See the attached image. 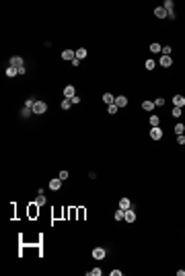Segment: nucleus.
<instances>
[{
    "label": "nucleus",
    "mask_w": 185,
    "mask_h": 276,
    "mask_svg": "<svg viewBox=\"0 0 185 276\" xmlns=\"http://www.w3.org/2000/svg\"><path fill=\"white\" fill-rule=\"evenodd\" d=\"M47 111V103L45 101H35V105H33V114L35 115H41V114H45Z\"/></svg>",
    "instance_id": "f257e3e1"
},
{
    "label": "nucleus",
    "mask_w": 185,
    "mask_h": 276,
    "mask_svg": "<svg viewBox=\"0 0 185 276\" xmlns=\"http://www.w3.org/2000/svg\"><path fill=\"white\" fill-rule=\"evenodd\" d=\"M60 188H62V179H60V177H52V179H49V190H52V192H58Z\"/></svg>",
    "instance_id": "f03ea898"
},
{
    "label": "nucleus",
    "mask_w": 185,
    "mask_h": 276,
    "mask_svg": "<svg viewBox=\"0 0 185 276\" xmlns=\"http://www.w3.org/2000/svg\"><path fill=\"white\" fill-rule=\"evenodd\" d=\"M162 134H165V132L161 130V126L150 128V138H152V140H161V138H162Z\"/></svg>",
    "instance_id": "7ed1b4c3"
},
{
    "label": "nucleus",
    "mask_w": 185,
    "mask_h": 276,
    "mask_svg": "<svg viewBox=\"0 0 185 276\" xmlns=\"http://www.w3.org/2000/svg\"><path fill=\"white\" fill-rule=\"evenodd\" d=\"M11 66H12V68H23V66H25L23 58H21V56H12L11 58Z\"/></svg>",
    "instance_id": "20e7f679"
},
{
    "label": "nucleus",
    "mask_w": 185,
    "mask_h": 276,
    "mask_svg": "<svg viewBox=\"0 0 185 276\" xmlns=\"http://www.w3.org/2000/svg\"><path fill=\"white\" fill-rule=\"evenodd\" d=\"M158 62H161L162 68H171V66H173V58H171V56H161Z\"/></svg>",
    "instance_id": "39448f33"
},
{
    "label": "nucleus",
    "mask_w": 185,
    "mask_h": 276,
    "mask_svg": "<svg viewBox=\"0 0 185 276\" xmlns=\"http://www.w3.org/2000/svg\"><path fill=\"white\" fill-rule=\"evenodd\" d=\"M105 255H107V252H105L103 247H95V249H92V258H95V260H103Z\"/></svg>",
    "instance_id": "423d86ee"
},
{
    "label": "nucleus",
    "mask_w": 185,
    "mask_h": 276,
    "mask_svg": "<svg viewBox=\"0 0 185 276\" xmlns=\"http://www.w3.org/2000/svg\"><path fill=\"white\" fill-rule=\"evenodd\" d=\"M74 58H76V52H74V50H64V52H62V60H68V62H72Z\"/></svg>",
    "instance_id": "0eeeda50"
},
{
    "label": "nucleus",
    "mask_w": 185,
    "mask_h": 276,
    "mask_svg": "<svg viewBox=\"0 0 185 276\" xmlns=\"http://www.w3.org/2000/svg\"><path fill=\"white\" fill-rule=\"evenodd\" d=\"M64 97H66V99H72V97H76V89H74L72 85L64 87Z\"/></svg>",
    "instance_id": "6e6552de"
},
{
    "label": "nucleus",
    "mask_w": 185,
    "mask_h": 276,
    "mask_svg": "<svg viewBox=\"0 0 185 276\" xmlns=\"http://www.w3.org/2000/svg\"><path fill=\"white\" fill-rule=\"evenodd\" d=\"M173 105L175 107H185V97L183 95H175L173 97Z\"/></svg>",
    "instance_id": "1a4fd4ad"
},
{
    "label": "nucleus",
    "mask_w": 185,
    "mask_h": 276,
    "mask_svg": "<svg viewBox=\"0 0 185 276\" xmlns=\"http://www.w3.org/2000/svg\"><path fill=\"white\" fill-rule=\"evenodd\" d=\"M124 220H126V223H134V220H136V212H134L132 208H127V210H126V217H124Z\"/></svg>",
    "instance_id": "9d476101"
},
{
    "label": "nucleus",
    "mask_w": 185,
    "mask_h": 276,
    "mask_svg": "<svg viewBox=\"0 0 185 276\" xmlns=\"http://www.w3.org/2000/svg\"><path fill=\"white\" fill-rule=\"evenodd\" d=\"M115 105H117V107H126V105H127V97H126V95H117V97H115Z\"/></svg>",
    "instance_id": "9b49d317"
},
{
    "label": "nucleus",
    "mask_w": 185,
    "mask_h": 276,
    "mask_svg": "<svg viewBox=\"0 0 185 276\" xmlns=\"http://www.w3.org/2000/svg\"><path fill=\"white\" fill-rule=\"evenodd\" d=\"M154 17H156V19H165V17H167V11H165L162 6H156V8H154Z\"/></svg>",
    "instance_id": "f8f14e48"
},
{
    "label": "nucleus",
    "mask_w": 185,
    "mask_h": 276,
    "mask_svg": "<svg viewBox=\"0 0 185 276\" xmlns=\"http://www.w3.org/2000/svg\"><path fill=\"white\" fill-rule=\"evenodd\" d=\"M31 114H33V109H31V107H21V117H25V120H27V117H31Z\"/></svg>",
    "instance_id": "ddd939ff"
},
{
    "label": "nucleus",
    "mask_w": 185,
    "mask_h": 276,
    "mask_svg": "<svg viewBox=\"0 0 185 276\" xmlns=\"http://www.w3.org/2000/svg\"><path fill=\"white\" fill-rule=\"evenodd\" d=\"M148 122H150V128L161 126V117H158V115H150V120H148Z\"/></svg>",
    "instance_id": "4468645a"
},
{
    "label": "nucleus",
    "mask_w": 185,
    "mask_h": 276,
    "mask_svg": "<svg viewBox=\"0 0 185 276\" xmlns=\"http://www.w3.org/2000/svg\"><path fill=\"white\" fill-rule=\"evenodd\" d=\"M86 56H89V54H86V47L76 50V58H78V60H86Z\"/></svg>",
    "instance_id": "2eb2a0df"
},
{
    "label": "nucleus",
    "mask_w": 185,
    "mask_h": 276,
    "mask_svg": "<svg viewBox=\"0 0 185 276\" xmlns=\"http://www.w3.org/2000/svg\"><path fill=\"white\" fill-rule=\"evenodd\" d=\"M130 206H132V204H130V198H121V200H119V208H121V210H127Z\"/></svg>",
    "instance_id": "dca6fc26"
},
{
    "label": "nucleus",
    "mask_w": 185,
    "mask_h": 276,
    "mask_svg": "<svg viewBox=\"0 0 185 276\" xmlns=\"http://www.w3.org/2000/svg\"><path fill=\"white\" fill-rule=\"evenodd\" d=\"M103 101H105L107 105H111V103H115V97H113L111 93H105V95H103Z\"/></svg>",
    "instance_id": "f3484780"
},
{
    "label": "nucleus",
    "mask_w": 185,
    "mask_h": 276,
    "mask_svg": "<svg viewBox=\"0 0 185 276\" xmlns=\"http://www.w3.org/2000/svg\"><path fill=\"white\" fill-rule=\"evenodd\" d=\"M47 200H45V194H37V198H35V204L37 206H43Z\"/></svg>",
    "instance_id": "a211bd4d"
},
{
    "label": "nucleus",
    "mask_w": 185,
    "mask_h": 276,
    "mask_svg": "<svg viewBox=\"0 0 185 276\" xmlns=\"http://www.w3.org/2000/svg\"><path fill=\"white\" fill-rule=\"evenodd\" d=\"M173 6H175V2H173V0H165V4H162V8H165L167 12H171V11H173Z\"/></svg>",
    "instance_id": "6ab92c4d"
},
{
    "label": "nucleus",
    "mask_w": 185,
    "mask_h": 276,
    "mask_svg": "<svg viewBox=\"0 0 185 276\" xmlns=\"http://www.w3.org/2000/svg\"><path fill=\"white\" fill-rule=\"evenodd\" d=\"M17 74H19V68H12V66H8V68H6V76H8V79L17 76Z\"/></svg>",
    "instance_id": "aec40b11"
},
{
    "label": "nucleus",
    "mask_w": 185,
    "mask_h": 276,
    "mask_svg": "<svg viewBox=\"0 0 185 276\" xmlns=\"http://www.w3.org/2000/svg\"><path fill=\"white\" fill-rule=\"evenodd\" d=\"M150 52H152V54H161L162 46H161V43H150Z\"/></svg>",
    "instance_id": "412c9836"
},
{
    "label": "nucleus",
    "mask_w": 185,
    "mask_h": 276,
    "mask_svg": "<svg viewBox=\"0 0 185 276\" xmlns=\"http://www.w3.org/2000/svg\"><path fill=\"white\" fill-rule=\"evenodd\" d=\"M113 217H115V220H124V217H126V210H121V208H117V210H115V214H113Z\"/></svg>",
    "instance_id": "4be33fe9"
},
{
    "label": "nucleus",
    "mask_w": 185,
    "mask_h": 276,
    "mask_svg": "<svg viewBox=\"0 0 185 276\" xmlns=\"http://www.w3.org/2000/svg\"><path fill=\"white\" fill-rule=\"evenodd\" d=\"M142 109H144V111H152V109H154V103H152V101H144V103H142Z\"/></svg>",
    "instance_id": "5701e85b"
},
{
    "label": "nucleus",
    "mask_w": 185,
    "mask_h": 276,
    "mask_svg": "<svg viewBox=\"0 0 185 276\" xmlns=\"http://www.w3.org/2000/svg\"><path fill=\"white\" fill-rule=\"evenodd\" d=\"M183 132H185V126L181 124V122H179V124H175V134H177V136H179V134H183Z\"/></svg>",
    "instance_id": "b1692460"
},
{
    "label": "nucleus",
    "mask_w": 185,
    "mask_h": 276,
    "mask_svg": "<svg viewBox=\"0 0 185 276\" xmlns=\"http://www.w3.org/2000/svg\"><path fill=\"white\" fill-rule=\"evenodd\" d=\"M117 109H119V107H117L115 103H111L109 107H107V114H109V115H115V114H117Z\"/></svg>",
    "instance_id": "393cba45"
},
{
    "label": "nucleus",
    "mask_w": 185,
    "mask_h": 276,
    "mask_svg": "<svg viewBox=\"0 0 185 276\" xmlns=\"http://www.w3.org/2000/svg\"><path fill=\"white\" fill-rule=\"evenodd\" d=\"M58 177H60V179H62V181H66V179H68V177H70V171H66V169H62V171L58 173Z\"/></svg>",
    "instance_id": "a878e982"
},
{
    "label": "nucleus",
    "mask_w": 185,
    "mask_h": 276,
    "mask_svg": "<svg viewBox=\"0 0 185 276\" xmlns=\"http://www.w3.org/2000/svg\"><path fill=\"white\" fill-rule=\"evenodd\" d=\"M86 274H91V276H101V274H103V270H101V268H92V270H89Z\"/></svg>",
    "instance_id": "bb28decb"
},
{
    "label": "nucleus",
    "mask_w": 185,
    "mask_h": 276,
    "mask_svg": "<svg viewBox=\"0 0 185 276\" xmlns=\"http://www.w3.org/2000/svg\"><path fill=\"white\" fill-rule=\"evenodd\" d=\"M144 66H146V70H154V68H156V62H154V60H146Z\"/></svg>",
    "instance_id": "cd10ccee"
},
{
    "label": "nucleus",
    "mask_w": 185,
    "mask_h": 276,
    "mask_svg": "<svg viewBox=\"0 0 185 276\" xmlns=\"http://www.w3.org/2000/svg\"><path fill=\"white\" fill-rule=\"evenodd\" d=\"M171 52H173V47H171V46H162L161 54H162V56H171Z\"/></svg>",
    "instance_id": "c85d7f7f"
},
{
    "label": "nucleus",
    "mask_w": 185,
    "mask_h": 276,
    "mask_svg": "<svg viewBox=\"0 0 185 276\" xmlns=\"http://www.w3.org/2000/svg\"><path fill=\"white\" fill-rule=\"evenodd\" d=\"M33 105H35V99H33V97L25 99V107H31V109H33Z\"/></svg>",
    "instance_id": "c756f323"
},
{
    "label": "nucleus",
    "mask_w": 185,
    "mask_h": 276,
    "mask_svg": "<svg viewBox=\"0 0 185 276\" xmlns=\"http://www.w3.org/2000/svg\"><path fill=\"white\" fill-rule=\"evenodd\" d=\"M181 111H183V107H173V117H179Z\"/></svg>",
    "instance_id": "7c9ffc66"
},
{
    "label": "nucleus",
    "mask_w": 185,
    "mask_h": 276,
    "mask_svg": "<svg viewBox=\"0 0 185 276\" xmlns=\"http://www.w3.org/2000/svg\"><path fill=\"white\" fill-rule=\"evenodd\" d=\"M70 105H72V101H70V99H64V101H62V109H70Z\"/></svg>",
    "instance_id": "2f4dec72"
},
{
    "label": "nucleus",
    "mask_w": 185,
    "mask_h": 276,
    "mask_svg": "<svg viewBox=\"0 0 185 276\" xmlns=\"http://www.w3.org/2000/svg\"><path fill=\"white\" fill-rule=\"evenodd\" d=\"M162 105H165V99H162V97H158V99L154 101V107H162Z\"/></svg>",
    "instance_id": "473e14b6"
},
{
    "label": "nucleus",
    "mask_w": 185,
    "mask_h": 276,
    "mask_svg": "<svg viewBox=\"0 0 185 276\" xmlns=\"http://www.w3.org/2000/svg\"><path fill=\"white\" fill-rule=\"evenodd\" d=\"M177 142H179V144H185V134H179V136H177Z\"/></svg>",
    "instance_id": "72a5a7b5"
},
{
    "label": "nucleus",
    "mask_w": 185,
    "mask_h": 276,
    "mask_svg": "<svg viewBox=\"0 0 185 276\" xmlns=\"http://www.w3.org/2000/svg\"><path fill=\"white\" fill-rule=\"evenodd\" d=\"M70 101H72V105H76V103H80V97H78V95H76V97H72V99H70Z\"/></svg>",
    "instance_id": "f704fd0d"
},
{
    "label": "nucleus",
    "mask_w": 185,
    "mask_h": 276,
    "mask_svg": "<svg viewBox=\"0 0 185 276\" xmlns=\"http://www.w3.org/2000/svg\"><path fill=\"white\" fill-rule=\"evenodd\" d=\"M111 276H121V270H111Z\"/></svg>",
    "instance_id": "c9c22d12"
}]
</instances>
